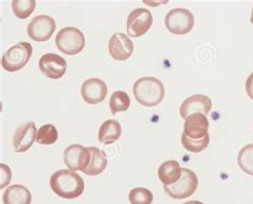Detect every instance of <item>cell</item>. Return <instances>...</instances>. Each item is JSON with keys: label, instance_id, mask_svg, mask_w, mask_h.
I'll return each mask as SVG.
<instances>
[{"label": "cell", "instance_id": "6da1fadb", "mask_svg": "<svg viewBox=\"0 0 253 204\" xmlns=\"http://www.w3.org/2000/svg\"><path fill=\"white\" fill-rule=\"evenodd\" d=\"M50 187L61 198L75 199L83 195L84 182L75 171L58 170L50 177Z\"/></svg>", "mask_w": 253, "mask_h": 204}, {"label": "cell", "instance_id": "7a4b0ae2", "mask_svg": "<svg viewBox=\"0 0 253 204\" xmlns=\"http://www.w3.org/2000/svg\"><path fill=\"white\" fill-rule=\"evenodd\" d=\"M134 95L137 102L145 107H154L161 104L165 97L163 82L156 77L139 78L134 84Z\"/></svg>", "mask_w": 253, "mask_h": 204}, {"label": "cell", "instance_id": "3957f363", "mask_svg": "<svg viewBox=\"0 0 253 204\" xmlns=\"http://www.w3.org/2000/svg\"><path fill=\"white\" fill-rule=\"evenodd\" d=\"M56 46L63 54L74 56L82 52L84 48L85 39L79 29L75 27H65L57 34Z\"/></svg>", "mask_w": 253, "mask_h": 204}, {"label": "cell", "instance_id": "277c9868", "mask_svg": "<svg viewBox=\"0 0 253 204\" xmlns=\"http://www.w3.org/2000/svg\"><path fill=\"white\" fill-rule=\"evenodd\" d=\"M32 55V46L27 42H19L6 50L1 59L2 68L8 72H17L25 68Z\"/></svg>", "mask_w": 253, "mask_h": 204}, {"label": "cell", "instance_id": "5b68a950", "mask_svg": "<svg viewBox=\"0 0 253 204\" xmlns=\"http://www.w3.org/2000/svg\"><path fill=\"white\" fill-rule=\"evenodd\" d=\"M165 26L173 35H187L194 28L195 17L189 10L176 8L167 13L165 17Z\"/></svg>", "mask_w": 253, "mask_h": 204}, {"label": "cell", "instance_id": "8992f818", "mask_svg": "<svg viewBox=\"0 0 253 204\" xmlns=\"http://www.w3.org/2000/svg\"><path fill=\"white\" fill-rule=\"evenodd\" d=\"M198 177L194 171L183 168L181 179L170 186H164L166 194L173 199H185L192 196L198 188Z\"/></svg>", "mask_w": 253, "mask_h": 204}, {"label": "cell", "instance_id": "52a82bcc", "mask_svg": "<svg viewBox=\"0 0 253 204\" xmlns=\"http://www.w3.org/2000/svg\"><path fill=\"white\" fill-rule=\"evenodd\" d=\"M55 30L56 22L54 18L48 15H39L29 23L27 34L33 41L45 42L52 37Z\"/></svg>", "mask_w": 253, "mask_h": 204}, {"label": "cell", "instance_id": "ba28073f", "mask_svg": "<svg viewBox=\"0 0 253 204\" xmlns=\"http://www.w3.org/2000/svg\"><path fill=\"white\" fill-rule=\"evenodd\" d=\"M63 160L65 166L72 171H84L89 167L91 154L88 148L82 144H71L64 150Z\"/></svg>", "mask_w": 253, "mask_h": 204}, {"label": "cell", "instance_id": "9c48e42d", "mask_svg": "<svg viewBox=\"0 0 253 204\" xmlns=\"http://www.w3.org/2000/svg\"><path fill=\"white\" fill-rule=\"evenodd\" d=\"M153 24L152 13L144 8H138L130 12L128 15L126 28L127 34L130 37L139 38L145 35L151 28Z\"/></svg>", "mask_w": 253, "mask_h": 204}, {"label": "cell", "instance_id": "30bf717a", "mask_svg": "<svg viewBox=\"0 0 253 204\" xmlns=\"http://www.w3.org/2000/svg\"><path fill=\"white\" fill-rule=\"evenodd\" d=\"M135 46L130 39L122 32L113 34L109 40V54L117 61H125L129 59L134 52Z\"/></svg>", "mask_w": 253, "mask_h": 204}, {"label": "cell", "instance_id": "8fae6325", "mask_svg": "<svg viewBox=\"0 0 253 204\" xmlns=\"http://www.w3.org/2000/svg\"><path fill=\"white\" fill-rule=\"evenodd\" d=\"M68 68L65 59L56 54H45L39 60V69L42 73L51 80L63 77Z\"/></svg>", "mask_w": 253, "mask_h": 204}, {"label": "cell", "instance_id": "7c38bea8", "mask_svg": "<svg viewBox=\"0 0 253 204\" xmlns=\"http://www.w3.org/2000/svg\"><path fill=\"white\" fill-rule=\"evenodd\" d=\"M107 92H108L107 84L105 83V82L96 77L86 80L83 83L82 89H81L83 100L85 103L91 104V105L102 103L106 98Z\"/></svg>", "mask_w": 253, "mask_h": 204}, {"label": "cell", "instance_id": "4fadbf2b", "mask_svg": "<svg viewBox=\"0 0 253 204\" xmlns=\"http://www.w3.org/2000/svg\"><path fill=\"white\" fill-rule=\"evenodd\" d=\"M37 133L36 124L32 121L17 127L13 137V148L15 152L24 153L28 151L37 140Z\"/></svg>", "mask_w": 253, "mask_h": 204}, {"label": "cell", "instance_id": "5bb4252c", "mask_svg": "<svg viewBox=\"0 0 253 204\" xmlns=\"http://www.w3.org/2000/svg\"><path fill=\"white\" fill-rule=\"evenodd\" d=\"M212 107V102L208 95L204 94H195L191 95L182 103L179 108L183 119L189 117L192 114L200 113L203 115H208Z\"/></svg>", "mask_w": 253, "mask_h": 204}, {"label": "cell", "instance_id": "9a60e30c", "mask_svg": "<svg viewBox=\"0 0 253 204\" xmlns=\"http://www.w3.org/2000/svg\"><path fill=\"white\" fill-rule=\"evenodd\" d=\"M210 122L205 115L196 113L185 119L184 134L191 139H201L209 135Z\"/></svg>", "mask_w": 253, "mask_h": 204}, {"label": "cell", "instance_id": "2e32d148", "mask_svg": "<svg viewBox=\"0 0 253 204\" xmlns=\"http://www.w3.org/2000/svg\"><path fill=\"white\" fill-rule=\"evenodd\" d=\"M182 173L183 168H181L179 163L174 160L164 162L157 171L158 179L164 184V186L173 185L181 179Z\"/></svg>", "mask_w": 253, "mask_h": 204}, {"label": "cell", "instance_id": "e0dca14e", "mask_svg": "<svg viewBox=\"0 0 253 204\" xmlns=\"http://www.w3.org/2000/svg\"><path fill=\"white\" fill-rule=\"evenodd\" d=\"M91 154V161L89 167L86 168L84 173L90 176H96L102 174L107 167V155L103 150L98 149L96 147H89L88 148Z\"/></svg>", "mask_w": 253, "mask_h": 204}, {"label": "cell", "instance_id": "ac0fdd59", "mask_svg": "<svg viewBox=\"0 0 253 204\" xmlns=\"http://www.w3.org/2000/svg\"><path fill=\"white\" fill-rule=\"evenodd\" d=\"M32 196L27 187L14 184L5 189L3 194L4 204H31Z\"/></svg>", "mask_w": 253, "mask_h": 204}, {"label": "cell", "instance_id": "d6986e66", "mask_svg": "<svg viewBox=\"0 0 253 204\" xmlns=\"http://www.w3.org/2000/svg\"><path fill=\"white\" fill-rule=\"evenodd\" d=\"M121 125L115 119L105 121L98 131V140L103 144H111L121 137Z\"/></svg>", "mask_w": 253, "mask_h": 204}, {"label": "cell", "instance_id": "ffe728a7", "mask_svg": "<svg viewBox=\"0 0 253 204\" xmlns=\"http://www.w3.org/2000/svg\"><path fill=\"white\" fill-rule=\"evenodd\" d=\"M130 97L124 91L113 92L110 97V110L112 115H117L118 113H123L130 107Z\"/></svg>", "mask_w": 253, "mask_h": 204}, {"label": "cell", "instance_id": "44dd1931", "mask_svg": "<svg viewBox=\"0 0 253 204\" xmlns=\"http://www.w3.org/2000/svg\"><path fill=\"white\" fill-rule=\"evenodd\" d=\"M237 162L245 173L253 176V143L247 144L239 151Z\"/></svg>", "mask_w": 253, "mask_h": 204}, {"label": "cell", "instance_id": "7402d4cb", "mask_svg": "<svg viewBox=\"0 0 253 204\" xmlns=\"http://www.w3.org/2000/svg\"><path fill=\"white\" fill-rule=\"evenodd\" d=\"M58 137V130L54 125L46 124L38 129L37 142L39 144H43V146H49V144L57 142Z\"/></svg>", "mask_w": 253, "mask_h": 204}, {"label": "cell", "instance_id": "603a6c76", "mask_svg": "<svg viewBox=\"0 0 253 204\" xmlns=\"http://www.w3.org/2000/svg\"><path fill=\"white\" fill-rule=\"evenodd\" d=\"M36 9L35 0H14L12 1V10L19 19L28 18Z\"/></svg>", "mask_w": 253, "mask_h": 204}, {"label": "cell", "instance_id": "cb8c5ba5", "mask_svg": "<svg viewBox=\"0 0 253 204\" xmlns=\"http://www.w3.org/2000/svg\"><path fill=\"white\" fill-rule=\"evenodd\" d=\"M182 144L183 147L191 153H200L204 151L210 144V135H206L201 139H191L184 133L182 135Z\"/></svg>", "mask_w": 253, "mask_h": 204}, {"label": "cell", "instance_id": "d4e9b609", "mask_svg": "<svg viewBox=\"0 0 253 204\" xmlns=\"http://www.w3.org/2000/svg\"><path fill=\"white\" fill-rule=\"evenodd\" d=\"M129 201L131 204H152L153 193L144 187H137L130 190Z\"/></svg>", "mask_w": 253, "mask_h": 204}, {"label": "cell", "instance_id": "484cf974", "mask_svg": "<svg viewBox=\"0 0 253 204\" xmlns=\"http://www.w3.org/2000/svg\"><path fill=\"white\" fill-rule=\"evenodd\" d=\"M0 167H1V185H0V188L3 189L5 186H8L9 183L11 182L12 172L11 169L4 163H1Z\"/></svg>", "mask_w": 253, "mask_h": 204}, {"label": "cell", "instance_id": "4316f807", "mask_svg": "<svg viewBox=\"0 0 253 204\" xmlns=\"http://www.w3.org/2000/svg\"><path fill=\"white\" fill-rule=\"evenodd\" d=\"M245 88L248 96L251 98V100H253V72L248 76L247 81H246Z\"/></svg>", "mask_w": 253, "mask_h": 204}, {"label": "cell", "instance_id": "83f0119b", "mask_svg": "<svg viewBox=\"0 0 253 204\" xmlns=\"http://www.w3.org/2000/svg\"><path fill=\"white\" fill-rule=\"evenodd\" d=\"M184 204H204L203 202H201V201H196V200H192V201H188V202H186V203H184Z\"/></svg>", "mask_w": 253, "mask_h": 204}, {"label": "cell", "instance_id": "f1b7e54d", "mask_svg": "<svg viewBox=\"0 0 253 204\" xmlns=\"http://www.w3.org/2000/svg\"><path fill=\"white\" fill-rule=\"evenodd\" d=\"M250 22L253 24V8H252V12H251V17H250Z\"/></svg>", "mask_w": 253, "mask_h": 204}]
</instances>
